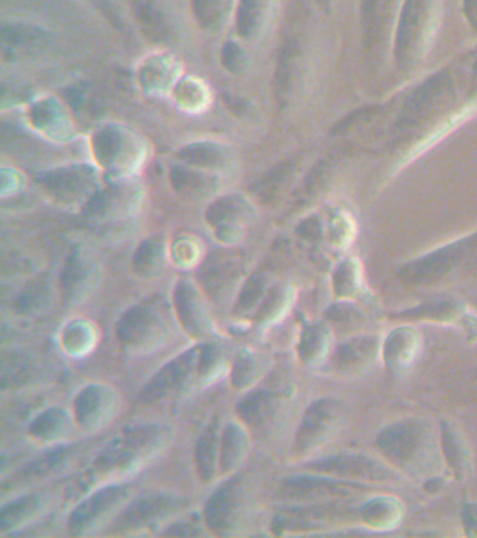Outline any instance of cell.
<instances>
[{
	"label": "cell",
	"mask_w": 477,
	"mask_h": 538,
	"mask_svg": "<svg viewBox=\"0 0 477 538\" xmlns=\"http://www.w3.org/2000/svg\"><path fill=\"white\" fill-rule=\"evenodd\" d=\"M174 330V320L164 301H144L123 314L118 338L133 351H154L169 343Z\"/></svg>",
	"instance_id": "1"
},
{
	"label": "cell",
	"mask_w": 477,
	"mask_h": 538,
	"mask_svg": "<svg viewBox=\"0 0 477 538\" xmlns=\"http://www.w3.org/2000/svg\"><path fill=\"white\" fill-rule=\"evenodd\" d=\"M217 362L213 349H193L186 352L154 377L153 382L144 390V398L161 400L167 396L178 395L192 385L198 374L206 376Z\"/></svg>",
	"instance_id": "2"
},
{
	"label": "cell",
	"mask_w": 477,
	"mask_h": 538,
	"mask_svg": "<svg viewBox=\"0 0 477 538\" xmlns=\"http://www.w3.org/2000/svg\"><path fill=\"white\" fill-rule=\"evenodd\" d=\"M164 440V435L157 427L139 429L130 433L127 437L115 440L97 461L94 471H99L102 477L111 472L122 474L130 471L136 464L148 459L149 456L159 450Z\"/></svg>",
	"instance_id": "3"
},
{
	"label": "cell",
	"mask_w": 477,
	"mask_h": 538,
	"mask_svg": "<svg viewBox=\"0 0 477 538\" xmlns=\"http://www.w3.org/2000/svg\"><path fill=\"white\" fill-rule=\"evenodd\" d=\"M253 512L250 493L238 479L223 485L207 503V526L219 534H235L248 523Z\"/></svg>",
	"instance_id": "4"
},
{
	"label": "cell",
	"mask_w": 477,
	"mask_h": 538,
	"mask_svg": "<svg viewBox=\"0 0 477 538\" xmlns=\"http://www.w3.org/2000/svg\"><path fill=\"white\" fill-rule=\"evenodd\" d=\"M127 488L111 487L94 493L86 502L78 506L70 519V530L72 534H88L91 530L97 529L99 524L109 521L111 514L127 500Z\"/></svg>",
	"instance_id": "5"
},
{
	"label": "cell",
	"mask_w": 477,
	"mask_h": 538,
	"mask_svg": "<svg viewBox=\"0 0 477 538\" xmlns=\"http://www.w3.org/2000/svg\"><path fill=\"white\" fill-rule=\"evenodd\" d=\"M181 506L182 505L180 500H174L170 496H153L148 500L139 501L122 514V519L118 522V529H148L164 521L165 517L177 512Z\"/></svg>",
	"instance_id": "6"
},
{
	"label": "cell",
	"mask_w": 477,
	"mask_h": 538,
	"mask_svg": "<svg viewBox=\"0 0 477 538\" xmlns=\"http://www.w3.org/2000/svg\"><path fill=\"white\" fill-rule=\"evenodd\" d=\"M114 393L109 388L88 387L76 401V416L81 427L93 429L106 424L117 408Z\"/></svg>",
	"instance_id": "7"
},
{
	"label": "cell",
	"mask_w": 477,
	"mask_h": 538,
	"mask_svg": "<svg viewBox=\"0 0 477 538\" xmlns=\"http://www.w3.org/2000/svg\"><path fill=\"white\" fill-rule=\"evenodd\" d=\"M175 304H177L178 317L183 327L190 331L191 334L201 337L211 330V320L207 314L206 307L202 301L195 289L188 283L182 282L175 290Z\"/></svg>",
	"instance_id": "8"
},
{
	"label": "cell",
	"mask_w": 477,
	"mask_h": 538,
	"mask_svg": "<svg viewBox=\"0 0 477 538\" xmlns=\"http://www.w3.org/2000/svg\"><path fill=\"white\" fill-rule=\"evenodd\" d=\"M241 265L235 257L222 254L212 257L204 265L202 277L207 290L212 295H223L240 275Z\"/></svg>",
	"instance_id": "9"
},
{
	"label": "cell",
	"mask_w": 477,
	"mask_h": 538,
	"mask_svg": "<svg viewBox=\"0 0 477 538\" xmlns=\"http://www.w3.org/2000/svg\"><path fill=\"white\" fill-rule=\"evenodd\" d=\"M136 17L144 36L154 43H161L169 38L170 31L164 16L154 6L151 0H133Z\"/></svg>",
	"instance_id": "10"
},
{
	"label": "cell",
	"mask_w": 477,
	"mask_h": 538,
	"mask_svg": "<svg viewBox=\"0 0 477 538\" xmlns=\"http://www.w3.org/2000/svg\"><path fill=\"white\" fill-rule=\"evenodd\" d=\"M248 448L245 432L237 425H228L223 432L220 464L223 471L234 469L243 461Z\"/></svg>",
	"instance_id": "11"
},
{
	"label": "cell",
	"mask_w": 477,
	"mask_h": 538,
	"mask_svg": "<svg viewBox=\"0 0 477 538\" xmlns=\"http://www.w3.org/2000/svg\"><path fill=\"white\" fill-rule=\"evenodd\" d=\"M217 451H219V438H217V425H212L201 440L196 448V463L199 472L204 481H211L216 472Z\"/></svg>",
	"instance_id": "12"
},
{
	"label": "cell",
	"mask_w": 477,
	"mask_h": 538,
	"mask_svg": "<svg viewBox=\"0 0 477 538\" xmlns=\"http://www.w3.org/2000/svg\"><path fill=\"white\" fill-rule=\"evenodd\" d=\"M86 175L80 170L62 169L47 173L41 183L47 190L52 191L59 196L72 195L85 185Z\"/></svg>",
	"instance_id": "13"
},
{
	"label": "cell",
	"mask_w": 477,
	"mask_h": 538,
	"mask_svg": "<svg viewBox=\"0 0 477 538\" xmlns=\"http://www.w3.org/2000/svg\"><path fill=\"white\" fill-rule=\"evenodd\" d=\"M88 272L85 261L81 259L80 254L73 253L67 258V268H65L62 283L64 290L69 299H78L86 290V280H88Z\"/></svg>",
	"instance_id": "14"
},
{
	"label": "cell",
	"mask_w": 477,
	"mask_h": 538,
	"mask_svg": "<svg viewBox=\"0 0 477 538\" xmlns=\"http://www.w3.org/2000/svg\"><path fill=\"white\" fill-rule=\"evenodd\" d=\"M41 501L38 496H27L25 500L17 501V502L10 503V506L4 509L2 512V527L4 529H15L16 526L25 524L27 519H30L33 514L38 512L41 508Z\"/></svg>",
	"instance_id": "15"
},
{
	"label": "cell",
	"mask_w": 477,
	"mask_h": 538,
	"mask_svg": "<svg viewBox=\"0 0 477 538\" xmlns=\"http://www.w3.org/2000/svg\"><path fill=\"white\" fill-rule=\"evenodd\" d=\"M178 156L183 162L190 163L192 165H199V167H213L219 164L223 160V153L219 148L213 144L195 143L185 146L181 149Z\"/></svg>",
	"instance_id": "16"
},
{
	"label": "cell",
	"mask_w": 477,
	"mask_h": 538,
	"mask_svg": "<svg viewBox=\"0 0 477 538\" xmlns=\"http://www.w3.org/2000/svg\"><path fill=\"white\" fill-rule=\"evenodd\" d=\"M2 38L13 47L34 46L46 41V31L26 25H9L2 27Z\"/></svg>",
	"instance_id": "17"
},
{
	"label": "cell",
	"mask_w": 477,
	"mask_h": 538,
	"mask_svg": "<svg viewBox=\"0 0 477 538\" xmlns=\"http://www.w3.org/2000/svg\"><path fill=\"white\" fill-rule=\"evenodd\" d=\"M122 146V138L117 131L112 128L99 131L94 138V151H96L97 159L102 164H109L117 159Z\"/></svg>",
	"instance_id": "18"
},
{
	"label": "cell",
	"mask_w": 477,
	"mask_h": 538,
	"mask_svg": "<svg viewBox=\"0 0 477 538\" xmlns=\"http://www.w3.org/2000/svg\"><path fill=\"white\" fill-rule=\"evenodd\" d=\"M264 0H240L237 13V30L243 37H250L258 26Z\"/></svg>",
	"instance_id": "19"
},
{
	"label": "cell",
	"mask_w": 477,
	"mask_h": 538,
	"mask_svg": "<svg viewBox=\"0 0 477 538\" xmlns=\"http://www.w3.org/2000/svg\"><path fill=\"white\" fill-rule=\"evenodd\" d=\"M64 416L65 414L59 411L47 412L36 424H33L31 432L39 439H55L67 429V421Z\"/></svg>",
	"instance_id": "20"
},
{
	"label": "cell",
	"mask_w": 477,
	"mask_h": 538,
	"mask_svg": "<svg viewBox=\"0 0 477 538\" xmlns=\"http://www.w3.org/2000/svg\"><path fill=\"white\" fill-rule=\"evenodd\" d=\"M192 7L199 25L213 28L222 17L223 0H192Z\"/></svg>",
	"instance_id": "21"
},
{
	"label": "cell",
	"mask_w": 477,
	"mask_h": 538,
	"mask_svg": "<svg viewBox=\"0 0 477 538\" xmlns=\"http://www.w3.org/2000/svg\"><path fill=\"white\" fill-rule=\"evenodd\" d=\"M262 372L261 361L256 356H244L240 358L234 367V385L238 387H245V385L254 383L256 377H259Z\"/></svg>",
	"instance_id": "22"
},
{
	"label": "cell",
	"mask_w": 477,
	"mask_h": 538,
	"mask_svg": "<svg viewBox=\"0 0 477 538\" xmlns=\"http://www.w3.org/2000/svg\"><path fill=\"white\" fill-rule=\"evenodd\" d=\"M170 177H171L172 187L178 193H199V191L203 190L204 185L207 184V181L201 174L186 172V170L178 169V167L172 170Z\"/></svg>",
	"instance_id": "23"
},
{
	"label": "cell",
	"mask_w": 477,
	"mask_h": 538,
	"mask_svg": "<svg viewBox=\"0 0 477 538\" xmlns=\"http://www.w3.org/2000/svg\"><path fill=\"white\" fill-rule=\"evenodd\" d=\"M160 257V246L157 241H144L133 257V268L139 274L148 275L153 271L151 268L156 264V258Z\"/></svg>",
	"instance_id": "24"
},
{
	"label": "cell",
	"mask_w": 477,
	"mask_h": 538,
	"mask_svg": "<svg viewBox=\"0 0 477 538\" xmlns=\"http://www.w3.org/2000/svg\"><path fill=\"white\" fill-rule=\"evenodd\" d=\"M238 208H240V202L235 198L219 199L207 211V220H209L212 226L223 225L230 217L234 216Z\"/></svg>",
	"instance_id": "25"
},
{
	"label": "cell",
	"mask_w": 477,
	"mask_h": 538,
	"mask_svg": "<svg viewBox=\"0 0 477 538\" xmlns=\"http://www.w3.org/2000/svg\"><path fill=\"white\" fill-rule=\"evenodd\" d=\"M245 62L243 49L234 43H227L222 49V64L230 72H240Z\"/></svg>",
	"instance_id": "26"
},
{
	"label": "cell",
	"mask_w": 477,
	"mask_h": 538,
	"mask_svg": "<svg viewBox=\"0 0 477 538\" xmlns=\"http://www.w3.org/2000/svg\"><path fill=\"white\" fill-rule=\"evenodd\" d=\"M223 100H224V104L227 106V109L230 110V111L234 112V114L245 115L246 111H248V104H246L245 100L230 96V94H224Z\"/></svg>",
	"instance_id": "27"
},
{
	"label": "cell",
	"mask_w": 477,
	"mask_h": 538,
	"mask_svg": "<svg viewBox=\"0 0 477 538\" xmlns=\"http://www.w3.org/2000/svg\"><path fill=\"white\" fill-rule=\"evenodd\" d=\"M93 2H96V4L99 5V9H102V12L106 13V15L109 16V20H111V22H118V18L117 16H115L114 9H111V6H109V2H107V0H93Z\"/></svg>",
	"instance_id": "28"
}]
</instances>
